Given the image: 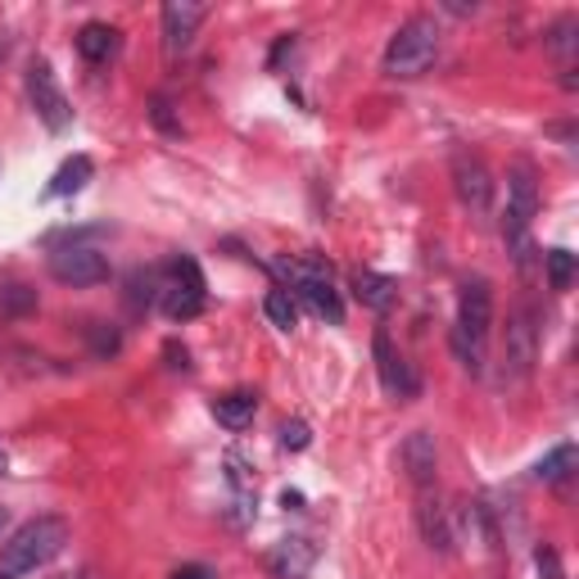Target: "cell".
<instances>
[{
  "label": "cell",
  "mask_w": 579,
  "mask_h": 579,
  "mask_svg": "<svg viewBox=\"0 0 579 579\" xmlns=\"http://www.w3.org/2000/svg\"><path fill=\"white\" fill-rule=\"evenodd\" d=\"M489 326H494V295H489V281H466L462 295H457V326H453V354L457 362L480 376L485 371V340H489Z\"/></svg>",
  "instance_id": "6da1fadb"
},
{
  "label": "cell",
  "mask_w": 579,
  "mask_h": 579,
  "mask_svg": "<svg viewBox=\"0 0 579 579\" xmlns=\"http://www.w3.org/2000/svg\"><path fill=\"white\" fill-rule=\"evenodd\" d=\"M69 544V525L60 516H36L14 529V539L0 548V575H32L36 566L55 561Z\"/></svg>",
  "instance_id": "7a4b0ae2"
},
{
  "label": "cell",
  "mask_w": 579,
  "mask_h": 579,
  "mask_svg": "<svg viewBox=\"0 0 579 579\" xmlns=\"http://www.w3.org/2000/svg\"><path fill=\"white\" fill-rule=\"evenodd\" d=\"M434 55H440V23L430 14H417L390 36V45H385V73L399 82L421 77L434 64Z\"/></svg>",
  "instance_id": "3957f363"
},
{
  "label": "cell",
  "mask_w": 579,
  "mask_h": 579,
  "mask_svg": "<svg viewBox=\"0 0 579 579\" xmlns=\"http://www.w3.org/2000/svg\"><path fill=\"white\" fill-rule=\"evenodd\" d=\"M276 272L290 281L285 290H299V295L313 304L317 317H326L330 326L345 322V304H340V290L330 281V267L322 259H276Z\"/></svg>",
  "instance_id": "277c9868"
},
{
  "label": "cell",
  "mask_w": 579,
  "mask_h": 579,
  "mask_svg": "<svg viewBox=\"0 0 579 579\" xmlns=\"http://www.w3.org/2000/svg\"><path fill=\"white\" fill-rule=\"evenodd\" d=\"M159 304L172 322H190L200 317L204 304H209V285H204V272L196 259H172L164 281H159Z\"/></svg>",
  "instance_id": "5b68a950"
},
{
  "label": "cell",
  "mask_w": 579,
  "mask_h": 579,
  "mask_svg": "<svg viewBox=\"0 0 579 579\" xmlns=\"http://www.w3.org/2000/svg\"><path fill=\"white\" fill-rule=\"evenodd\" d=\"M539 358V326L529 308H516L507 317V335H503V385H525Z\"/></svg>",
  "instance_id": "8992f818"
},
{
  "label": "cell",
  "mask_w": 579,
  "mask_h": 579,
  "mask_svg": "<svg viewBox=\"0 0 579 579\" xmlns=\"http://www.w3.org/2000/svg\"><path fill=\"white\" fill-rule=\"evenodd\" d=\"M51 276L60 285L86 290V285L109 281V263H105L101 250H91V245H60V250H51Z\"/></svg>",
  "instance_id": "52a82bcc"
},
{
  "label": "cell",
  "mask_w": 579,
  "mask_h": 579,
  "mask_svg": "<svg viewBox=\"0 0 579 579\" xmlns=\"http://www.w3.org/2000/svg\"><path fill=\"white\" fill-rule=\"evenodd\" d=\"M28 95H32L36 118L51 127V131H64V127L73 123V109H69L64 91H60V82H55V69L45 64V60H36V64L28 69Z\"/></svg>",
  "instance_id": "ba28073f"
},
{
  "label": "cell",
  "mask_w": 579,
  "mask_h": 579,
  "mask_svg": "<svg viewBox=\"0 0 579 579\" xmlns=\"http://www.w3.org/2000/svg\"><path fill=\"white\" fill-rule=\"evenodd\" d=\"M453 190H457V200L471 213H489V204H494V177H489L485 159L471 155V150H457L453 155Z\"/></svg>",
  "instance_id": "9c48e42d"
},
{
  "label": "cell",
  "mask_w": 579,
  "mask_h": 579,
  "mask_svg": "<svg viewBox=\"0 0 579 579\" xmlns=\"http://www.w3.org/2000/svg\"><path fill=\"white\" fill-rule=\"evenodd\" d=\"M371 349H376V371H380L385 394H394V399H417V394H421V380H417L412 362L394 349L390 335L376 330V335H371Z\"/></svg>",
  "instance_id": "30bf717a"
},
{
  "label": "cell",
  "mask_w": 579,
  "mask_h": 579,
  "mask_svg": "<svg viewBox=\"0 0 579 579\" xmlns=\"http://www.w3.org/2000/svg\"><path fill=\"white\" fill-rule=\"evenodd\" d=\"M417 525H421V539L434 552H453V516L440 498V489H417Z\"/></svg>",
  "instance_id": "8fae6325"
},
{
  "label": "cell",
  "mask_w": 579,
  "mask_h": 579,
  "mask_svg": "<svg viewBox=\"0 0 579 579\" xmlns=\"http://www.w3.org/2000/svg\"><path fill=\"white\" fill-rule=\"evenodd\" d=\"M204 23V6H196V0H168L164 6V51L177 60L190 41H196Z\"/></svg>",
  "instance_id": "7c38bea8"
},
{
  "label": "cell",
  "mask_w": 579,
  "mask_h": 579,
  "mask_svg": "<svg viewBox=\"0 0 579 579\" xmlns=\"http://www.w3.org/2000/svg\"><path fill=\"white\" fill-rule=\"evenodd\" d=\"M403 471L412 480V489H430L434 485V471H440V449H434V434L430 430H412L403 440Z\"/></svg>",
  "instance_id": "4fadbf2b"
},
{
  "label": "cell",
  "mask_w": 579,
  "mask_h": 579,
  "mask_svg": "<svg viewBox=\"0 0 579 579\" xmlns=\"http://www.w3.org/2000/svg\"><path fill=\"white\" fill-rule=\"evenodd\" d=\"M535 209H539V181H535V168L520 159L512 168V177H507V213H503V222L529 227L535 222Z\"/></svg>",
  "instance_id": "5bb4252c"
},
{
  "label": "cell",
  "mask_w": 579,
  "mask_h": 579,
  "mask_svg": "<svg viewBox=\"0 0 579 579\" xmlns=\"http://www.w3.org/2000/svg\"><path fill=\"white\" fill-rule=\"evenodd\" d=\"M313 561H317L313 539H281V544L272 548V557H267V570H272L276 579H308Z\"/></svg>",
  "instance_id": "9a60e30c"
},
{
  "label": "cell",
  "mask_w": 579,
  "mask_h": 579,
  "mask_svg": "<svg viewBox=\"0 0 579 579\" xmlns=\"http://www.w3.org/2000/svg\"><path fill=\"white\" fill-rule=\"evenodd\" d=\"M354 295H358V304L371 308V313H390L394 299H399V281L385 276V272H358V276H354Z\"/></svg>",
  "instance_id": "2e32d148"
},
{
  "label": "cell",
  "mask_w": 579,
  "mask_h": 579,
  "mask_svg": "<svg viewBox=\"0 0 579 579\" xmlns=\"http://www.w3.org/2000/svg\"><path fill=\"white\" fill-rule=\"evenodd\" d=\"M77 55H82L86 64H109V60L118 55V28H109V23H86V28L77 32Z\"/></svg>",
  "instance_id": "e0dca14e"
},
{
  "label": "cell",
  "mask_w": 579,
  "mask_h": 579,
  "mask_svg": "<svg viewBox=\"0 0 579 579\" xmlns=\"http://www.w3.org/2000/svg\"><path fill=\"white\" fill-rule=\"evenodd\" d=\"M254 412H259V399H254L250 390H231V394L213 399V417H218V425H227V430H245V425L254 421Z\"/></svg>",
  "instance_id": "ac0fdd59"
},
{
  "label": "cell",
  "mask_w": 579,
  "mask_h": 579,
  "mask_svg": "<svg viewBox=\"0 0 579 579\" xmlns=\"http://www.w3.org/2000/svg\"><path fill=\"white\" fill-rule=\"evenodd\" d=\"M91 172H95V164H91L86 155H73V159H64V164H60V172L51 177V196H55V200H64V196H77V190L91 181Z\"/></svg>",
  "instance_id": "d6986e66"
},
{
  "label": "cell",
  "mask_w": 579,
  "mask_h": 579,
  "mask_svg": "<svg viewBox=\"0 0 579 579\" xmlns=\"http://www.w3.org/2000/svg\"><path fill=\"white\" fill-rule=\"evenodd\" d=\"M263 313H267V322L276 326V330H295V322H299V308H295V295H290L285 285H276V290H267V299H263Z\"/></svg>",
  "instance_id": "ffe728a7"
},
{
  "label": "cell",
  "mask_w": 579,
  "mask_h": 579,
  "mask_svg": "<svg viewBox=\"0 0 579 579\" xmlns=\"http://www.w3.org/2000/svg\"><path fill=\"white\" fill-rule=\"evenodd\" d=\"M570 471H575V444H557V449L535 466V475L544 480V485H561Z\"/></svg>",
  "instance_id": "44dd1931"
},
{
  "label": "cell",
  "mask_w": 579,
  "mask_h": 579,
  "mask_svg": "<svg viewBox=\"0 0 579 579\" xmlns=\"http://www.w3.org/2000/svg\"><path fill=\"white\" fill-rule=\"evenodd\" d=\"M575 32H579V19H575V14H566V19H561V23H557V28L548 32V51H552V55H557V60L566 64V73H570L575 45H579V36H575Z\"/></svg>",
  "instance_id": "7402d4cb"
},
{
  "label": "cell",
  "mask_w": 579,
  "mask_h": 579,
  "mask_svg": "<svg viewBox=\"0 0 579 579\" xmlns=\"http://www.w3.org/2000/svg\"><path fill=\"white\" fill-rule=\"evenodd\" d=\"M155 299H159V276H155V272H131V281H127V304H131V313L150 308Z\"/></svg>",
  "instance_id": "603a6c76"
},
{
  "label": "cell",
  "mask_w": 579,
  "mask_h": 579,
  "mask_svg": "<svg viewBox=\"0 0 579 579\" xmlns=\"http://www.w3.org/2000/svg\"><path fill=\"white\" fill-rule=\"evenodd\" d=\"M544 267H548L552 290H570V285H575V254H570V250H548V254H544Z\"/></svg>",
  "instance_id": "cb8c5ba5"
},
{
  "label": "cell",
  "mask_w": 579,
  "mask_h": 579,
  "mask_svg": "<svg viewBox=\"0 0 579 579\" xmlns=\"http://www.w3.org/2000/svg\"><path fill=\"white\" fill-rule=\"evenodd\" d=\"M86 335H91V349H95V358H114V354L123 349V335H118L114 326H105V322H91V326H86Z\"/></svg>",
  "instance_id": "d4e9b609"
},
{
  "label": "cell",
  "mask_w": 579,
  "mask_h": 579,
  "mask_svg": "<svg viewBox=\"0 0 579 579\" xmlns=\"http://www.w3.org/2000/svg\"><path fill=\"white\" fill-rule=\"evenodd\" d=\"M0 308H6V313H32L36 308V290H28L19 281L0 285Z\"/></svg>",
  "instance_id": "484cf974"
},
{
  "label": "cell",
  "mask_w": 579,
  "mask_h": 579,
  "mask_svg": "<svg viewBox=\"0 0 579 579\" xmlns=\"http://www.w3.org/2000/svg\"><path fill=\"white\" fill-rule=\"evenodd\" d=\"M281 444L295 449V453L308 449V425H304V421H285V425H281Z\"/></svg>",
  "instance_id": "4316f807"
},
{
  "label": "cell",
  "mask_w": 579,
  "mask_h": 579,
  "mask_svg": "<svg viewBox=\"0 0 579 579\" xmlns=\"http://www.w3.org/2000/svg\"><path fill=\"white\" fill-rule=\"evenodd\" d=\"M535 566H539V579H566V570H561V561H557V552L548 544L535 552Z\"/></svg>",
  "instance_id": "83f0119b"
},
{
  "label": "cell",
  "mask_w": 579,
  "mask_h": 579,
  "mask_svg": "<svg viewBox=\"0 0 579 579\" xmlns=\"http://www.w3.org/2000/svg\"><path fill=\"white\" fill-rule=\"evenodd\" d=\"M150 118H155V127H159V131H172V136L181 131V127L172 123V105L164 101V95H155V105H150Z\"/></svg>",
  "instance_id": "f1b7e54d"
},
{
  "label": "cell",
  "mask_w": 579,
  "mask_h": 579,
  "mask_svg": "<svg viewBox=\"0 0 579 579\" xmlns=\"http://www.w3.org/2000/svg\"><path fill=\"white\" fill-rule=\"evenodd\" d=\"M164 358H168V367H172V371H190V354H186V345L168 340V345H164Z\"/></svg>",
  "instance_id": "f546056e"
},
{
  "label": "cell",
  "mask_w": 579,
  "mask_h": 579,
  "mask_svg": "<svg viewBox=\"0 0 579 579\" xmlns=\"http://www.w3.org/2000/svg\"><path fill=\"white\" fill-rule=\"evenodd\" d=\"M172 579H218V575H213L209 566H177Z\"/></svg>",
  "instance_id": "4dcf8cb0"
},
{
  "label": "cell",
  "mask_w": 579,
  "mask_h": 579,
  "mask_svg": "<svg viewBox=\"0 0 579 579\" xmlns=\"http://www.w3.org/2000/svg\"><path fill=\"white\" fill-rule=\"evenodd\" d=\"M281 507H285V512H299V507H304V494H295V489H285V494H281Z\"/></svg>",
  "instance_id": "1f68e13d"
},
{
  "label": "cell",
  "mask_w": 579,
  "mask_h": 579,
  "mask_svg": "<svg viewBox=\"0 0 579 579\" xmlns=\"http://www.w3.org/2000/svg\"><path fill=\"white\" fill-rule=\"evenodd\" d=\"M10 466V457H6V449H0V471H6Z\"/></svg>",
  "instance_id": "d6a6232c"
},
{
  "label": "cell",
  "mask_w": 579,
  "mask_h": 579,
  "mask_svg": "<svg viewBox=\"0 0 579 579\" xmlns=\"http://www.w3.org/2000/svg\"><path fill=\"white\" fill-rule=\"evenodd\" d=\"M64 579H73V575H64Z\"/></svg>",
  "instance_id": "836d02e7"
}]
</instances>
